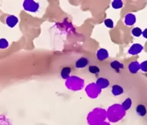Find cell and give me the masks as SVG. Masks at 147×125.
Here are the masks:
<instances>
[{
	"label": "cell",
	"instance_id": "obj_7",
	"mask_svg": "<svg viewBox=\"0 0 147 125\" xmlns=\"http://www.w3.org/2000/svg\"><path fill=\"white\" fill-rule=\"evenodd\" d=\"M71 72V67H69V66H65V67H64V68L61 70V76L63 79H64V80H66V79H67V78L69 77Z\"/></svg>",
	"mask_w": 147,
	"mask_h": 125
},
{
	"label": "cell",
	"instance_id": "obj_15",
	"mask_svg": "<svg viewBox=\"0 0 147 125\" xmlns=\"http://www.w3.org/2000/svg\"><path fill=\"white\" fill-rule=\"evenodd\" d=\"M142 35H143V37H144L145 38L147 39V28H146V29L144 30V31L142 32Z\"/></svg>",
	"mask_w": 147,
	"mask_h": 125
},
{
	"label": "cell",
	"instance_id": "obj_4",
	"mask_svg": "<svg viewBox=\"0 0 147 125\" xmlns=\"http://www.w3.org/2000/svg\"><path fill=\"white\" fill-rule=\"evenodd\" d=\"M136 113L140 117H144L147 113V110L145 106L144 105H137V107H136Z\"/></svg>",
	"mask_w": 147,
	"mask_h": 125
},
{
	"label": "cell",
	"instance_id": "obj_14",
	"mask_svg": "<svg viewBox=\"0 0 147 125\" xmlns=\"http://www.w3.org/2000/svg\"><path fill=\"white\" fill-rule=\"evenodd\" d=\"M140 69L144 72H147V60L144 61L140 65Z\"/></svg>",
	"mask_w": 147,
	"mask_h": 125
},
{
	"label": "cell",
	"instance_id": "obj_8",
	"mask_svg": "<svg viewBox=\"0 0 147 125\" xmlns=\"http://www.w3.org/2000/svg\"><path fill=\"white\" fill-rule=\"evenodd\" d=\"M126 25H133L134 23L136 22V17L132 14H129V15H127L126 17Z\"/></svg>",
	"mask_w": 147,
	"mask_h": 125
},
{
	"label": "cell",
	"instance_id": "obj_6",
	"mask_svg": "<svg viewBox=\"0 0 147 125\" xmlns=\"http://www.w3.org/2000/svg\"><path fill=\"white\" fill-rule=\"evenodd\" d=\"M128 68L132 73H136L140 69V65L138 62H133L129 65Z\"/></svg>",
	"mask_w": 147,
	"mask_h": 125
},
{
	"label": "cell",
	"instance_id": "obj_9",
	"mask_svg": "<svg viewBox=\"0 0 147 125\" xmlns=\"http://www.w3.org/2000/svg\"><path fill=\"white\" fill-rule=\"evenodd\" d=\"M88 70L91 74H94V75H97L100 73V68L96 66H90Z\"/></svg>",
	"mask_w": 147,
	"mask_h": 125
},
{
	"label": "cell",
	"instance_id": "obj_10",
	"mask_svg": "<svg viewBox=\"0 0 147 125\" xmlns=\"http://www.w3.org/2000/svg\"><path fill=\"white\" fill-rule=\"evenodd\" d=\"M131 105H132V101H131L130 98H126V100L123 102V103L122 104V106L123 107V108L125 110L129 109Z\"/></svg>",
	"mask_w": 147,
	"mask_h": 125
},
{
	"label": "cell",
	"instance_id": "obj_3",
	"mask_svg": "<svg viewBox=\"0 0 147 125\" xmlns=\"http://www.w3.org/2000/svg\"><path fill=\"white\" fill-rule=\"evenodd\" d=\"M124 92V89L119 85H113L112 87V93L113 96H119Z\"/></svg>",
	"mask_w": 147,
	"mask_h": 125
},
{
	"label": "cell",
	"instance_id": "obj_2",
	"mask_svg": "<svg viewBox=\"0 0 147 125\" xmlns=\"http://www.w3.org/2000/svg\"><path fill=\"white\" fill-rule=\"evenodd\" d=\"M110 66H111V68L113 69L117 73H119V71L122 69H124V66L123 64H121L120 62L117 61V60H114V61H113L111 64H110Z\"/></svg>",
	"mask_w": 147,
	"mask_h": 125
},
{
	"label": "cell",
	"instance_id": "obj_11",
	"mask_svg": "<svg viewBox=\"0 0 147 125\" xmlns=\"http://www.w3.org/2000/svg\"><path fill=\"white\" fill-rule=\"evenodd\" d=\"M12 22V25L13 26H15V25H16V23L18 22V19H17V18L16 17H15V16H9V18H8V19H7V23H8V25H11V23Z\"/></svg>",
	"mask_w": 147,
	"mask_h": 125
},
{
	"label": "cell",
	"instance_id": "obj_12",
	"mask_svg": "<svg viewBox=\"0 0 147 125\" xmlns=\"http://www.w3.org/2000/svg\"><path fill=\"white\" fill-rule=\"evenodd\" d=\"M142 30L140 29V27H134L133 30H132V34L134 37H139L142 34Z\"/></svg>",
	"mask_w": 147,
	"mask_h": 125
},
{
	"label": "cell",
	"instance_id": "obj_1",
	"mask_svg": "<svg viewBox=\"0 0 147 125\" xmlns=\"http://www.w3.org/2000/svg\"><path fill=\"white\" fill-rule=\"evenodd\" d=\"M89 64V59L86 58V57H80V59L77 60L75 64L76 68L78 69H84V67L88 65Z\"/></svg>",
	"mask_w": 147,
	"mask_h": 125
},
{
	"label": "cell",
	"instance_id": "obj_13",
	"mask_svg": "<svg viewBox=\"0 0 147 125\" xmlns=\"http://www.w3.org/2000/svg\"><path fill=\"white\" fill-rule=\"evenodd\" d=\"M104 24H105L106 26L108 27H111V28H112V27H113V21L110 20V19H107V20H105Z\"/></svg>",
	"mask_w": 147,
	"mask_h": 125
},
{
	"label": "cell",
	"instance_id": "obj_5",
	"mask_svg": "<svg viewBox=\"0 0 147 125\" xmlns=\"http://www.w3.org/2000/svg\"><path fill=\"white\" fill-rule=\"evenodd\" d=\"M142 48H143L142 47V46L136 43V44H134V45H133L132 47H131L130 50H129V52L133 55L137 54V53H139L142 50Z\"/></svg>",
	"mask_w": 147,
	"mask_h": 125
}]
</instances>
